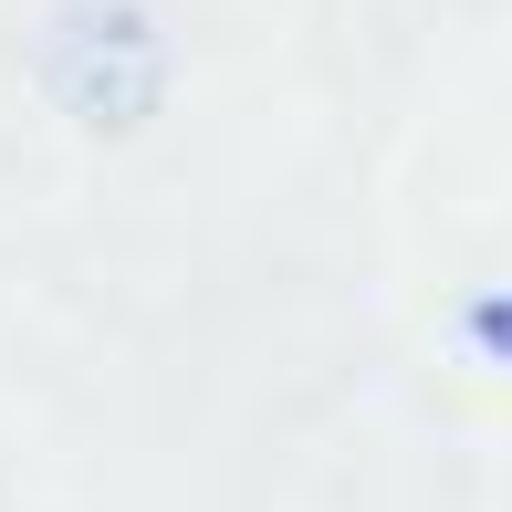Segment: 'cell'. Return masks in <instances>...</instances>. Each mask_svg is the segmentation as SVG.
Returning <instances> with one entry per match:
<instances>
[{"label": "cell", "mask_w": 512, "mask_h": 512, "mask_svg": "<svg viewBox=\"0 0 512 512\" xmlns=\"http://www.w3.org/2000/svg\"><path fill=\"white\" fill-rule=\"evenodd\" d=\"M481 345H502V356H512V304H481Z\"/></svg>", "instance_id": "cell-1"}]
</instances>
